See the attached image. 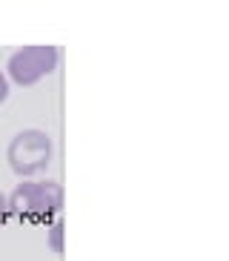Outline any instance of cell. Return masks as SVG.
I'll return each instance as SVG.
<instances>
[{
    "mask_svg": "<svg viewBox=\"0 0 229 261\" xmlns=\"http://www.w3.org/2000/svg\"><path fill=\"white\" fill-rule=\"evenodd\" d=\"M6 158L12 172L29 178L40 169H46V164L52 161V138L40 129H23L12 138Z\"/></svg>",
    "mask_w": 229,
    "mask_h": 261,
    "instance_id": "obj_1",
    "label": "cell"
},
{
    "mask_svg": "<svg viewBox=\"0 0 229 261\" xmlns=\"http://www.w3.org/2000/svg\"><path fill=\"white\" fill-rule=\"evenodd\" d=\"M9 210L15 215H46L63 207V190L58 181H23L9 195Z\"/></svg>",
    "mask_w": 229,
    "mask_h": 261,
    "instance_id": "obj_2",
    "label": "cell"
},
{
    "mask_svg": "<svg viewBox=\"0 0 229 261\" xmlns=\"http://www.w3.org/2000/svg\"><path fill=\"white\" fill-rule=\"evenodd\" d=\"M58 61H61L58 46H23L9 58V77L20 86H32L49 75Z\"/></svg>",
    "mask_w": 229,
    "mask_h": 261,
    "instance_id": "obj_3",
    "label": "cell"
},
{
    "mask_svg": "<svg viewBox=\"0 0 229 261\" xmlns=\"http://www.w3.org/2000/svg\"><path fill=\"white\" fill-rule=\"evenodd\" d=\"M46 238H49V250L61 255V253H63V221H54Z\"/></svg>",
    "mask_w": 229,
    "mask_h": 261,
    "instance_id": "obj_4",
    "label": "cell"
},
{
    "mask_svg": "<svg viewBox=\"0 0 229 261\" xmlns=\"http://www.w3.org/2000/svg\"><path fill=\"white\" fill-rule=\"evenodd\" d=\"M9 98V81L3 75H0V103H3V100Z\"/></svg>",
    "mask_w": 229,
    "mask_h": 261,
    "instance_id": "obj_5",
    "label": "cell"
},
{
    "mask_svg": "<svg viewBox=\"0 0 229 261\" xmlns=\"http://www.w3.org/2000/svg\"><path fill=\"white\" fill-rule=\"evenodd\" d=\"M6 210H9V204H6V198H3V192H0V215L6 213Z\"/></svg>",
    "mask_w": 229,
    "mask_h": 261,
    "instance_id": "obj_6",
    "label": "cell"
}]
</instances>
